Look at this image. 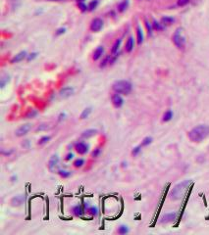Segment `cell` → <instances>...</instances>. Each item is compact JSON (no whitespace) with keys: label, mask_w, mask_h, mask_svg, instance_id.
<instances>
[{"label":"cell","mask_w":209,"mask_h":235,"mask_svg":"<svg viewBox=\"0 0 209 235\" xmlns=\"http://www.w3.org/2000/svg\"><path fill=\"white\" fill-rule=\"evenodd\" d=\"M189 139L191 142L194 143H200L201 141L209 136V125L207 124H198L194 127L192 130H189L188 133Z\"/></svg>","instance_id":"6da1fadb"},{"label":"cell","mask_w":209,"mask_h":235,"mask_svg":"<svg viewBox=\"0 0 209 235\" xmlns=\"http://www.w3.org/2000/svg\"><path fill=\"white\" fill-rule=\"evenodd\" d=\"M192 183V181L191 179L188 180H184V181L180 182L179 184H177L174 188L172 189L171 193H170V198L172 200H179L181 199L184 194L186 192V190L189 189V185Z\"/></svg>","instance_id":"7a4b0ae2"},{"label":"cell","mask_w":209,"mask_h":235,"mask_svg":"<svg viewBox=\"0 0 209 235\" xmlns=\"http://www.w3.org/2000/svg\"><path fill=\"white\" fill-rule=\"evenodd\" d=\"M113 90L119 94L128 95L132 91V84L128 80H118L113 84Z\"/></svg>","instance_id":"3957f363"},{"label":"cell","mask_w":209,"mask_h":235,"mask_svg":"<svg viewBox=\"0 0 209 235\" xmlns=\"http://www.w3.org/2000/svg\"><path fill=\"white\" fill-rule=\"evenodd\" d=\"M173 42L176 45L179 49H184L186 45V36H185V31L183 28H177L176 31L173 34Z\"/></svg>","instance_id":"277c9868"},{"label":"cell","mask_w":209,"mask_h":235,"mask_svg":"<svg viewBox=\"0 0 209 235\" xmlns=\"http://www.w3.org/2000/svg\"><path fill=\"white\" fill-rule=\"evenodd\" d=\"M58 167H59V157L57 155H52L48 162V169L51 172H58Z\"/></svg>","instance_id":"5b68a950"},{"label":"cell","mask_w":209,"mask_h":235,"mask_svg":"<svg viewBox=\"0 0 209 235\" xmlns=\"http://www.w3.org/2000/svg\"><path fill=\"white\" fill-rule=\"evenodd\" d=\"M31 127H33L31 124H25L23 125H21V127H18L17 130H16V131H15L16 136H18V137L24 136V135H26L28 132V131L31 130Z\"/></svg>","instance_id":"8992f818"},{"label":"cell","mask_w":209,"mask_h":235,"mask_svg":"<svg viewBox=\"0 0 209 235\" xmlns=\"http://www.w3.org/2000/svg\"><path fill=\"white\" fill-rule=\"evenodd\" d=\"M76 152L80 154V155H86V153L88 152V145L85 142H77L75 145H74Z\"/></svg>","instance_id":"52a82bcc"},{"label":"cell","mask_w":209,"mask_h":235,"mask_svg":"<svg viewBox=\"0 0 209 235\" xmlns=\"http://www.w3.org/2000/svg\"><path fill=\"white\" fill-rule=\"evenodd\" d=\"M103 27V21L99 18H95L91 21V31H94V33H97Z\"/></svg>","instance_id":"ba28073f"},{"label":"cell","mask_w":209,"mask_h":235,"mask_svg":"<svg viewBox=\"0 0 209 235\" xmlns=\"http://www.w3.org/2000/svg\"><path fill=\"white\" fill-rule=\"evenodd\" d=\"M112 103L115 108H121L124 104V100L119 93H116V94L112 95Z\"/></svg>","instance_id":"9c48e42d"},{"label":"cell","mask_w":209,"mask_h":235,"mask_svg":"<svg viewBox=\"0 0 209 235\" xmlns=\"http://www.w3.org/2000/svg\"><path fill=\"white\" fill-rule=\"evenodd\" d=\"M73 93H74V88L70 87V86H66V87H64L60 90L59 95L61 98H68L73 94Z\"/></svg>","instance_id":"30bf717a"},{"label":"cell","mask_w":209,"mask_h":235,"mask_svg":"<svg viewBox=\"0 0 209 235\" xmlns=\"http://www.w3.org/2000/svg\"><path fill=\"white\" fill-rule=\"evenodd\" d=\"M177 218V214L176 213H168L166 215H164L161 220H160V223H171V221L175 220Z\"/></svg>","instance_id":"8fae6325"},{"label":"cell","mask_w":209,"mask_h":235,"mask_svg":"<svg viewBox=\"0 0 209 235\" xmlns=\"http://www.w3.org/2000/svg\"><path fill=\"white\" fill-rule=\"evenodd\" d=\"M24 202H25V196L24 195H18L12 199L11 204H12V206H14V207H19V206H21Z\"/></svg>","instance_id":"7c38bea8"},{"label":"cell","mask_w":209,"mask_h":235,"mask_svg":"<svg viewBox=\"0 0 209 235\" xmlns=\"http://www.w3.org/2000/svg\"><path fill=\"white\" fill-rule=\"evenodd\" d=\"M27 52L26 51H21L20 53H18L17 55H16L13 59L11 60V63H18V62H21L22 60H24L26 57H27Z\"/></svg>","instance_id":"4fadbf2b"},{"label":"cell","mask_w":209,"mask_h":235,"mask_svg":"<svg viewBox=\"0 0 209 235\" xmlns=\"http://www.w3.org/2000/svg\"><path fill=\"white\" fill-rule=\"evenodd\" d=\"M104 52V48L103 46H98L97 48L95 49L94 53H93V56H92V59L94 61H97L99 58L102 56V54Z\"/></svg>","instance_id":"5bb4252c"},{"label":"cell","mask_w":209,"mask_h":235,"mask_svg":"<svg viewBox=\"0 0 209 235\" xmlns=\"http://www.w3.org/2000/svg\"><path fill=\"white\" fill-rule=\"evenodd\" d=\"M96 133H97V130H93V128H89V130H86L85 131H83L82 137L83 138H89V137L94 136Z\"/></svg>","instance_id":"9a60e30c"},{"label":"cell","mask_w":209,"mask_h":235,"mask_svg":"<svg viewBox=\"0 0 209 235\" xmlns=\"http://www.w3.org/2000/svg\"><path fill=\"white\" fill-rule=\"evenodd\" d=\"M72 212L76 217H82V215L85 214V210L83 209L82 206H79V205L75 206V207L72 209Z\"/></svg>","instance_id":"2e32d148"},{"label":"cell","mask_w":209,"mask_h":235,"mask_svg":"<svg viewBox=\"0 0 209 235\" xmlns=\"http://www.w3.org/2000/svg\"><path fill=\"white\" fill-rule=\"evenodd\" d=\"M134 38L130 36L128 38L127 42H126V51L128 53H130L133 51L134 49Z\"/></svg>","instance_id":"e0dca14e"},{"label":"cell","mask_w":209,"mask_h":235,"mask_svg":"<svg viewBox=\"0 0 209 235\" xmlns=\"http://www.w3.org/2000/svg\"><path fill=\"white\" fill-rule=\"evenodd\" d=\"M137 44H141L143 42V33L142 30L140 25H137Z\"/></svg>","instance_id":"ac0fdd59"},{"label":"cell","mask_w":209,"mask_h":235,"mask_svg":"<svg viewBox=\"0 0 209 235\" xmlns=\"http://www.w3.org/2000/svg\"><path fill=\"white\" fill-rule=\"evenodd\" d=\"M121 42H122V39H117L116 41H115V43L113 44L112 49H111V54H112V55H115V54L118 53V50H119V48H120Z\"/></svg>","instance_id":"d6986e66"},{"label":"cell","mask_w":209,"mask_h":235,"mask_svg":"<svg viewBox=\"0 0 209 235\" xmlns=\"http://www.w3.org/2000/svg\"><path fill=\"white\" fill-rule=\"evenodd\" d=\"M172 118H173V112L171 110H168V111H166L165 113H164V115L162 117V122H164V123H167V122L171 121Z\"/></svg>","instance_id":"ffe728a7"},{"label":"cell","mask_w":209,"mask_h":235,"mask_svg":"<svg viewBox=\"0 0 209 235\" xmlns=\"http://www.w3.org/2000/svg\"><path fill=\"white\" fill-rule=\"evenodd\" d=\"M175 22V19L174 18H172V17H168V16H166V17H163L161 19V23L163 25H171L173 24V23Z\"/></svg>","instance_id":"44dd1931"},{"label":"cell","mask_w":209,"mask_h":235,"mask_svg":"<svg viewBox=\"0 0 209 235\" xmlns=\"http://www.w3.org/2000/svg\"><path fill=\"white\" fill-rule=\"evenodd\" d=\"M73 165H74V167H75L76 169H80V168H82L83 165H85V160L82 159V158L76 159L75 161H74Z\"/></svg>","instance_id":"7402d4cb"},{"label":"cell","mask_w":209,"mask_h":235,"mask_svg":"<svg viewBox=\"0 0 209 235\" xmlns=\"http://www.w3.org/2000/svg\"><path fill=\"white\" fill-rule=\"evenodd\" d=\"M58 175L63 178H68L69 176H71V175H72V172H69V170H59Z\"/></svg>","instance_id":"603a6c76"},{"label":"cell","mask_w":209,"mask_h":235,"mask_svg":"<svg viewBox=\"0 0 209 235\" xmlns=\"http://www.w3.org/2000/svg\"><path fill=\"white\" fill-rule=\"evenodd\" d=\"M128 5H129V1H128V0H124L123 2H121L120 4H119L118 10L120 11V12H124L128 8Z\"/></svg>","instance_id":"cb8c5ba5"},{"label":"cell","mask_w":209,"mask_h":235,"mask_svg":"<svg viewBox=\"0 0 209 235\" xmlns=\"http://www.w3.org/2000/svg\"><path fill=\"white\" fill-rule=\"evenodd\" d=\"M152 137H150V136H147L145 138H143V140L141 141V147H145V146H148L149 144L152 143Z\"/></svg>","instance_id":"d4e9b609"},{"label":"cell","mask_w":209,"mask_h":235,"mask_svg":"<svg viewBox=\"0 0 209 235\" xmlns=\"http://www.w3.org/2000/svg\"><path fill=\"white\" fill-rule=\"evenodd\" d=\"M91 108H86L85 110L83 111V113L81 114V119L82 120H85V119L88 118V116L91 115Z\"/></svg>","instance_id":"484cf974"},{"label":"cell","mask_w":209,"mask_h":235,"mask_svg":"<svg viewBox=\"0 0 209 235\" xmlns=\"http://www.w3.org/2000/svg\"><path fill=\"white\" fill-rule=\"evenodd\" d=\"M86 212H88V214H89L95 217V215H97V214H98V209L96 207H89V208H88Z\"/></svg>","instance_id":"4316f807"},{"label":"cell","mask_w":209,"mask_h":235,"mask_svg":"<svg viewBox=\"0 0 209 235\" xmlns=\"http://www.w3.org/2000/svg\"><path fill=\"white\" fill-rule=\"evenodd\" d=\"M51 139V136H47V135H45V136H42L40 138L39 140H38V145H44V144H46L47 142H49V140Z\"/></svg>","instance_id":"83f0119b"},{"label":"cell","mask_w":209,"mask_h":235,"mask_svg":"<svg viewBox=\"0 0 209 235\" xmlns=\"http://www.w3.org/2000/svg\"><path fill=\"white\" fill-rule=\"evenodd\" d=\"M129 232V228L126 225H121L120 227L118 228V233L119 234H126Z\"/></svg>","instance_id":"f1b7e54d"},{"label":"cell","mask_w":209,"mask_h":235,"mask_svg":"<svg viewBox=\"0 0 209 235\" xmlns=\"http://www.w3.org/2000/svg\"><path fill=\"white\" fill-rule=\"evenodd\" d=\"M140 151H141V145H139V146L134 147V149L132 150V155L136 157V156H137L140 153Z\"/></svg>","instance_id":"f546056e"},{"label":"cell","mask_w":209,"mask_h":235,"mask_svg":"<svg viewBox=\"0 0 209 235\" xmlns=\"http://www.w3.org/2000/svg\"><path fill=\"white\" fill-rule=\"evenodd\" d=\"M152 28L153 30H156V31H161L163 27L161 25V24H159L157 21H153V24H152Z\"/></svg>","instance_id":"4dcf8cb0"},{"label":"cell","mask_w":209,"mask_h":235,"mask_svg":"<svg viewBox=\"0 0 209 235\" xmlns=\"http://www.w3.org/2000/svg\"><path fill=\"white\" fill-rule=\"evenodd\" d=\"M100 153H101L100 148H95V149L91 152V157L92 158H97V157H99V155H100Z\"/></svg>","instance_id":"1f68e13d"},{"label":"cell","mask_w":209,"mask_h":235,"mask_svg":"<svg viewBox=\"0 0 209 235\" xmlns=\"http://www.w3.org/2000/svg\"><path fill=\"white\" fill-rule=\"evenodd\" d=\"M110 60H111V56H107V57H106L105 59L101 62V64H100V68H104L106 65H107L108 63H110Z\"/></svg>","instance_id":"d6a6232c"},{"label":"cell","mask_w":209,"mask_h":235,"mask_svg":"<svg viewBox=\"0 0 209 235\" xmlns=\"http://www.w3.org/2000/svg\"><path fill=\"white\" fill-rule=\"evenodd\" d=\"M98 4V1L97 0H94V1H92L89 3V5H88V9L89 10H93V9H95L96 8V6H97Z\"/></svg>","instance_id":"836d02e7"},{"label":"cell","mask_w":209,"mask_h":235,"mask_svg":"<svg viewBox=\"0 0 209 235\" xmlns=\"http://www.w3.org/2000/svg\"><path fill=\"white\" fill-rule=\"evenodd\" d=\"M145 27L147 28V31H148V34L151 35V33H152V28H152V25L149 24V22L146 21V20H145Z\"/></svg>","instance_id":"e575fe53"},{"label":"cell","mask_w":209,"mask_h":235,"mask_svg":"<svg viewBox=\"0 0 209 235\" xmlns=\"http://www.w3.org/2000/svg\"><path fill=\"white\" fill-rule=\"evenodd\" d=\"M189 1H191V0H178V6H180V7L186 6Z\"/></svg>","instance_id":"d590c367"},{"label":"cell","mask_w":209,"mask_h":235,"mask_svg":"<svg viewBox=\"0 0 209 235\" xmlns=\"http://www.w3.org/2000/svg\"><path fill=\"white\" fill-rule=\"evenodd\" d=\"M13 153H14V150H13V149H11V150H7V151H6V152H5L4 150H2V151H1V154H2V155H4V156H10L11 154H13Z\"/></svg>","instance_id":"8d00e7d4"},{"label":"cell","mask_w":209,"mask_h":235,"mask_svg":"<svg viewBox=\"0 0 209 235\" xmlns=\"http://www.w3.org/2000/svg\"><path fill=\"white\" fill-rule=\"evenodd\" d=\"M20 4H21V0H12L13 8H17Z\"/></svg>","instance_id":"74e56055"},{"label":"cell","mask_w":209,"mask_h":235,"mask_svg":"<svg viewBox=\"0 0 209 235\" xmlns=\"http://www.w3.org/2000/svg\"><path fill=\"white\" fill-rule=\"evenodd\" d=\"M74 158V154L73 153H68L65 157V160L66 161H71Z\"/></svg>","instance_id":"f35d334b"},{"label":"cell","mask_w":209,"mask_h":235,"mask_svg":"<svg viewBox=\"0 0 209 235\" xmlns=\"http://www.w3.org/2000/svg\"><path fill=\"white\" fill-rule=\"evenodd\" d=\"M65 31H66V28H59V30L56 31V35H60V34L64 33H65Z\"/></svg>","instance_id":"ab89813d"},{"label":"cell","mask_w":209,"mask_h":235,"mask_svg":"<svg viewBox=\"0 0 209 235\" xmlns=\"http://www.w3.org/2000/svg\"><path fill=\"white\" fill-rule=\"evenodd\" d=\"M79 6H80V8H81V10L82 11H86V9H88V7H86V6L83 4V2H81V3H79Z\"/></svg>","instance_id":"60d3db41"},{"label":"cell","mask_w":209,"mask_h":235,"mask_svg":"<svg viewBox=\"0 0 209 235\" xmlns=\"http://www.w3.org/2000/svg\"><path fill=\"white\" fill-rule=\"evenodd\" d=\"M35 57H37V53H31V54H30V55L28 56V61L33 60V59H34Z\"/></svg>","instance_id":"b9f144b4"},{"label":"cell","mask_w":209,"mask_h":235,"mask_svg":"<svg viewBox=\"0 0 209 235\" xmlns=\"http://www.w3.org/2000/svg\"><path fill=\"white\" fill-rule=\"evenodd\" d=\"M30 144H31L30 141H28V140H25L22 145H23L24 148H28V147H30Z\"/></svg>","instance_id":"7bdbcfd3"},{"label":"cell","mask_w":209,"mask_h":235,"mask_svg":"<svg viewBox=\"0 0 209 235\" xmlns=\"http://www.w3.org/2000/svg\"><path fill=\"white\" fill-rule=\"evenodd\" d=\"M35 115H37V112L33 111V112H30V113H28V115L27 116V117H28V118H34Z\"/></svg>","instance_id":"ee69618b"},{"label":"cell","mask_w":209,"mask_h":235,"mask_svg":"<svg viewBox=\"0 0 209 235\" xmlns=\"http://www.w3.org/2000/svg\"><path fill=\"white\" fill-rule=\"evenodd\" d=\"M65 117H66V115H65V114H61V115L59 116L58 121H62V120H64V119H65Z\"/></svg>","instance_id":"f6af8a7d"},{"label":"cell","mask_w":209,"mask_h":235,"mask_svg":"<svg viewBox=\"0 0 209 235\" xmlns=\"http://www.w3.org/2000/svg\"><path fill=\"white\" fill-rule=\"evenodd\" d=\"M11 179H12V181H15V179H17V176H12Z\"/></svg>","instance_id":"bcb514c9"},{"label":"cell","mask_w":209,"mask_h":235,"mask_svg":"<svg viewBox=\"0 0 209 235\" xmlns=\"http://www.w3.org/2000/svg\"><path fill=\"white\" fill-rule=\"evenodd\" d=\"M78 1H79V3H81V2H83V1H85V0H78Z\"/></svg>","instance_id":"7dc6e473"},{"label":"cell","mask_w":209,"mask_h":235,"mask_svg":"<svg viewBox=\"0 0 209 235\" xmlns=\"http://www.w3.org/2000/svg\"><path fill=\"white\" fill-rule=\"evenodd\" d=\"M51 1H54V0H51Z\"/></svg>","instance_id":"c3c4849f"}]
</instances>
